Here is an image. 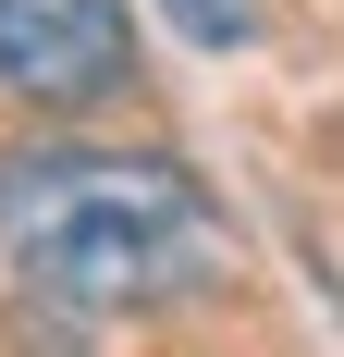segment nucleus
<instances>
[{
    "label": "nucleus",
    "instance_id": "nucleus-3",
    "mask_svg": "<svg viewBox=\"0 0 344 357\" xmlns=\"http://www.w3.org/2000/svg\"><path fill=\"white\" fill-rule=\"evenodd\" d=\"M160 13L197 37V50H246V37H258V13H246V0H160Z\"/></svg>",
    "mask_w": 344,
    "mask_h": 357
},
{
    "label": "nucleus",
    "instance_id": "nucleus-1",
    "mask_svg": "<svg viewBox=\"0 0 344 357\" xmlns=\"http://www.w3.org/2000/svg\"><path fill=\"white\" fill-rule=\"evenodd\" d=\"M0 259L62 321H136V308H185L221 271V210L185 160L148 148H13Z\"/></svg>",
    "mask_w": 344,
    "mask_h": 357
},
{
    "label": "nucleus",
    "instance_id": "nucleus-2",
    "mask_svg": "<svg viewBox=\"0 0 344 357\" xmlns=\"http://www.w3.org/2000/svg\"><path fill=\"white\" fill-rule=\"evenodd\" d=\"M136 74V25L123 0H0V86L49 111H86Z\"/></svg>",
    "mask_w": 344,
    "mask_h": 357
}]
</instances>
